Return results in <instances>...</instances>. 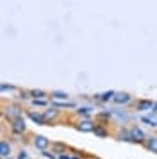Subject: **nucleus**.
<instances>
[{"label": "nucleus", "instance_id": "4468645a", "mask_svg": "<svg viewBox=\"0 0 157 159\" xmlns=\"http://www.w3.org/2000/svg\"><path fill=\"white\" fill-rule=\"evenodd\" d=\"M100 98H102V100H109V98H114V93H113V91H109V93H104L102 97H100Z\"/></svg>", "mask_w": 157, "mask_h": 159}, {"label": "nucleus", "instance_id": "ddd939ff", "mask_svg": "<svg viewBox=\"0 0 157 159\" xmlns=\"http://www.w3.org/2000/svg\"><path fill=\"white\" fill-rule=\"evenodd\" d=\"M30 93H32V97H34V98H41V97H45V93H43V91H39V89H34V91H30Z\"/></svg>", "mask_w": 157, "mask_h": 159}, {"label": "nucleus", "instance_id": "a211bd4d", "mask_svg": "<svg viewBox=\"0 0 157 159\" xmlns=\"http://www.w3.org/2000/svg\"><path fill=\"white\" fill-rule=\"evenodd\" d=\"M59 159H71V157H68V156H64V154H61V156H59Z\"/></svg>", "mask_w": 157, "mask_h": 159}, {"label": "nucleus", "instance_id": "39448f33", "mask_svg": "<svg viewBox=\"0 0 157 159\" xmlns=\"http://www.w3.org/2000/svg\"><path fill=\"white\" fill-rule=\"evenodd\" d=\"M77 129L80 130V132H95L96 125H95L91 120H82V122L77 123Z\"/></svg>", "mask_w": 157, "mask_h": 159}, {"label": "nucleus", "instance_id": "6e6552de", "mask_svg": "<svg viewBox=\"0 0 157 159\" xmlns=\"http://www.w3.org/2000/svg\"><path fill=\"white\" fill-rule=\"evenodd\" d=\"M0 156H2V157H9V156H11V145L7 143L6 139L0 141Z\"/></svg>", "mask_w": 157, "mask_h": 159}, {"label": "nucleus", "instance_id": "aec40b11", "mask_svg": "<svg viewBox=\"0 0 157 159\" xmlns=\"http://www.w3.org/2000/svg\"><path fill=\"white\" fill-rule=\"evenodd\" d=\"M91 159H98V157H91Z\"/></svg>", "mask_w": 157, "mask_h": 159}, {"label": "nucleus", "instance_id": "423d86ee", "mask_svg": "<svg viewBox=\"0 0 157 159\" xmlns=\"http://www.w3.org/2000/svg\"><path fill=\"white\" fill-rule=\"evenodd\" d=\"M143 147L146 148V150L154 152V154H157V136H150L145 139V143H143Z\"/></svg>", "mask_w": 157, "mask_h": 159}, {"label": "nucleus", "instance_id": "9d476101", "mask_svg": "<svg viewBox=\"0 0 157 159\" xmlns=\"http://www.w3.org/2000/svg\"><path fill=\"white\" fill-rule=\"evenodd\" d=\"M150 107H154V104L150 100H139L137 102V109H139V111H145V109H150Z\"/></svg>", "mask_w": 157, "mask_h": 159}, {"label": "nucleus", "instance_id": "f257e3e1", "mask_svg": "<svg viewBox=\"0 0 157 159\" xmlns=\"http://www.w3.org/2000/svg\"><path fill=\"white\" fill-rule=\"evenodd\" d=\"M32 145H34L38 150L45 152L50 147V139L47 136H43V134H36V136H32Z\"/></svg>", "mask_w": 157, "mask_h": 159}, {"label": "nucleus", "instance_id": "f3484780", "mask_svg": "<svg viewBox=\"0 0 157 159\" xmlns=\"http://www.w3.org/2000/svg\"><path fill=\"white\" fill-rule=\"evenodd\" d=\"M54 97H56V98H66L68 95L66 93H54Z\"/></svg>", "mask_w": 157, "mask_h": 159}, {"label": "nucleus", "instance_id": "2eb2a0df", "mask_svg": "<svg viewBox=\"0 0 157 159\" xmlns=\"http://www.w3.org/2000/svg\"><path fill=\"white\" fill-rule=\"evenodd\" d=\"M95 134H96V136H100V138H104V136L107 134V132H105L104 129H100V127H96V129H95Z\"/></svg>", "mask_w": 157, "mask_h": 159}, {"label": "nucleus", "instance_id": "20e7f679", "mask_svg": "<svg viewBox=\"0 0 157 159\" xmlns=\"http://www.w3.org/2000/svg\"><path fill=\"white\" fill-rule=\"evenodd\" d=\"M130 136H132V141H136V143H145V139H146V136H145V132H143L139 127H132L130 129Z\"/></svg>", "mask_w": 157, "mask_h": 159}, {"label": "nucleus", "instance_id": "0eeeda50", "mask_svg": "<svg viewBox=\"0 0 157 159\" xmlns=\"http://www.w3.org/2000/svg\"><path fill=\"white\" fill-rule=\"evenodd\" d=\"M57 116H59V111H57V109H47V111L43 113V120H45V123H48V122L52 123Z\"/></svg>", "mask_w": 157, "mask_h": 159}, {"label": "nucleus", "instance_id": "dca6fc26", "mask_svg": "<svg viewBox=\"0 0 157 159\" xmlns=\"http://www.w3.org/2000/svg\"><path fill=\"white\" fill-rule=\"evenodd\" d=\"M18 159H29L27 152H25V150H20V154H18Z\"/></svg>", "mask_w": 157, "mask_h": 159}, {"label": "nucleus", "instance_id": "f8f14e48", "mask_svg": "<svg viewBox=\"0 0 157 159\" xmlns=\"http://www.w3.org/2000/svg\"><path fill=\"white\" fill-rule=\"evenodd\" d=\"M52 147H54V150H56L57 154H61V152L66 150V145H63V143H56V145H52Z\"/></svg>", "mask_w": 157, "mask_h": 159}, {"label": "nucleus", "instance_id": "f03ea898", "mask_svg": "<svg viewBox=\"0 0 157 159\" xmlns=\"http://www.w3.org/2000/svg\"><path fill=\"white\" fill-rule=\"evenodd\" d=\"M11 130L14 134H18V136H21L23 132H27V123L23 120V116L16 118V120H11Z\"/></svg>", "mask_w": 157, "mask_h": 159}, {"label": "nucleus", "instance_id": "7ed1b4c3", "mask_svg": "<svg viewBox=\"0 0 157 159\" xmlns=\"http://www.w3.org/2000/svg\"><path fill=\"white\" fill-rule=\"evenodd\" d=\"M4 116H6L7 120H16V118L21 116V109L18 106H7L4 109Z\"/></svg>", "mask_w": 157, "mask_h": 159}, {"label": "nucleus", "instance_id": "1a4fd4ad", "mask_svg": "<svg viewBox=\"0 0 157 159\" xmlns=\"http://www.w3.org/2000/svg\"><path fill=\"white\" fill-rule=\"evenodd\" d=\"M130 100V95L128 93H118L114 95V102H118V104H125V102Z\"/></svg>", "mask_w": 157, "mask_h": 159}, {"label": "nucleus", "instance_id": "9b49d317", "mask_svg": "<svg viewBox=\"0 0 157 159\" xmlns=\"http://www.w3.org/2000/svg\"><path fill=\"white\" fill-rule=\"evenodd\" d=\"M29 116H30V120H34L36 123H39V125H45L43 115H38V113H29Z\"/></svg>", "mask_w": 157, "mask_h": 159}, {"label": "nucleus", "instance_id": "6ab92c4d", "mask_svg": "<svg viewBox=\"0 0 157 159\" xmlns=\"http://www.w3.org/2000/svg\"><path fill=\"white\" fill-rule=\"evenodd\" d=\"M2 159H9V157H2Z\"/></svg>", "mask_w": 157, "mask_h": 159}]
</instances>
